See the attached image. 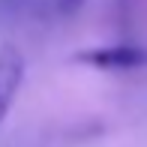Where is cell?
Masks as SVG:
<instances>
[{
  "label": "cell",
  "mask_w": 147,
  "mask_h": 147,
  "mask_svg": "<svg viewBox=\"0 0 147 147\" xmlns=\"http://www.w3.org/2000/svg\"><path fill=\"white\" fill-rule=\"evenodd\" d=\"M75 63L93 66V69H105V72H132V69H147V48L144 45H96V48L78 51Z\"/></svg>",
  "instance_id": "1"
},
{
  "label": "cell",
  "mask_w": 147,
  "mask_h": 147,
  "mask_svg": "<svg viewBox=\"0 0 147 147\" xmlns=\"http://www.w3.org/2000/svg\"><path fill=\"white\" fill-rule=\"evenodd\" d=\"M21 81H24V54L15 45H3L0 48V123L9 114L21 90Z\"/></svg>",
  "instance_id": "2"
},
{
  "label": "cell",
  "mask_w": 147,
  "mask_h": 147,
  "mask_svg": "<svg viewBox=\"0 0 147 147\" xmlns=\"http://www.w3.org/2000/svg\"><path fill=\"white\" fill-rule=\"evenodd\" d=\"M81 3H84V0H54L57 12H63V15H72V12H75Z\"/></svg>",
  "instance_id": "3"
}]
</instances>
